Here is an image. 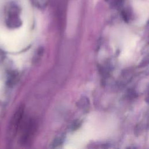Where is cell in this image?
Listing matches in <instances>:
<instances>
[{"label":"cell","instance_id":"2","mask_svg":"<svg viewBox=\"0 0 149 149\" xmlns=\"http://www.w3.org/2000/svg\"><path fill=\"white\" fill-rule=\"evenodd\" d=\"M24 112V107L22 105L19 106L13 115L9 124L8 130V136L10 139H13L19 130L23 119Z\"/></svg>","mask_w":149,"mask_h":149},{"label":"cell","instance_id":"4","mask_svg":"<svg viewBox=\"0 0 149 149\" xmlns=\"http://www.w3.org/2000/svg\"><path fill=\"white\" fill-rule=\"evenodd\" d=\"M80 122H79V121H76V122H74L73 123L72 126V130H76V129H77L80 126Z\"/></svg>","mask_w":149,"mask_h":149},{"label":"cell","instance_id":"3","mask_svg":"<svg viewBox=\"0 0 149 149\" xmlns=\"http://www.w3.org/2000/svg\"><path fill=\"white\" fill-rule=\"evenodd\" d=\"M61 142H62V139L61 138H56V139H55L54 140V141L51 144L52 146H51V147L52 148L56 147L58 146H59L61 144Z\"/></svg>","mask_w":149,"mask_h":149},{"label":"cell","instance_id":"1","mask_svg":"<svg viewBox=\"0 0 149 149\" xmlns=\"http://www.w3.org/2000/svg\"><path fill=\"white\" fill-rule=\"evenodd\" d=\"M19 142L22 146H26L31 144L34 139L37 130V123L34 119H29L22 123Z\"/></svg>","mask_w":149,"mask_h":149},{"label":"cell","instance_id":"5","mask_svg":"<svg viewBox=\"0 0 149 149\" xmlns=\"http://www.w3.org/2000/svg\"><path fill=\"white\" fill-rule=\"evenodd\" d=\"M110 1L111 2V3H115L116 4V3H117L118 2H119V0H110Z\"/></svg>","mask_w":149,"mask_h":149}]
</instances>
